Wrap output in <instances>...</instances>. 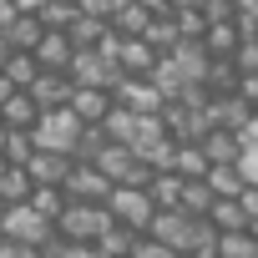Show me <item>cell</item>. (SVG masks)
<instances>
[{
    "label": "cell",
    "mask_w": 258,
    "mask_h": 258,
    "mask_svg": "<svg viewBox=\"0 0 258 258\" xmlns=\"http://www.w3.org/2000/svg\"><path fill=\"white\" fill-rule=\"evenodd\" d=\"M208 233H218L208 218H198V213H187V208H162L157 213V223H152V238H162L167 248H177V253H192Z\"/></svg>",
    "instance_id": "obj_1"
},
{
    "label": "cell",
    "mask_w": 258,
    "mask_h": 258,
    "mask_svg": "<svg viewBox=\"0 0 258 258\" xmlns=\"http://www.w3.org/2000/svg\"><path fill=\"white\" fill-rule=\"evenodd\" d=\"M116 218H111V208L106 203H71L66 213H61V238L66 243H101L106 238V228H111Z\"/></svg>",
    "instance_id": "obj_2"
},
{
    "label": "cell",
    "mask_w": 258,
    "mask_h": 258,
    "mask_svg": "<svg viewBox=\"0 0 258 258\" xmlns=\"http://www.w3.org/2000/svg\"><path fill=\"white\" fill-rule=\"evenodd\" d=\"M0 233H6V238H16V243H31V248H51V243L61 238V228H56L51 218H41L31 203H21V208H6V213H0Z\"/></svg>",
    "instance_id": "obj_3"
},
{
    "label": "cell",
    "mask_w": 258,
    "mask_h": 258,
    "mask_svg": "<svg viewBox=\"0 0 258 258\" xmlns=\"http://www.w3.org/2000/svg\"><path fill=\"white\" fill-rule=\"evenodd\" d=\"M81 137H86V121H81L71 106L46 111V116H41V126H36V147H46V152H71V157H76Z\"/></svg>",
    "instance_id": "obj_4"
},
{
    "label": "cell",
    "mask_w": 258,
    "mask_h": 258,
    "mask_svg": "<svg viewBox=\"0 0 258 258\" xmlns=\"http://www.w3.org/2000/svg\"><path fill=\"white\" fill-rule=\"evenodd\" d=\"M106 208H111V218H116V223L137 228V233H152V223H157V213H162V208H157V198H152L147 187H116Z\"/></svg>",
    "instance_id": "obj_5"
},
{
    "label": "cell",
    "mask_w": 258,
    "mask_h": 258,
    "mask_svg": "<svg viewBox=\"0 0 258 258\" xmlns=\"http://www.w3.org/2000/svg\"><path fill=\"white\" fill-rule=\"evenodd\" d=\"M71 76H76V86H106V91H116V86L126 81L121 61H116V56H106V51H76Z\"/></svg>",
    "instance_id": "obj_6"
},
{
    "label": "cell",
    "mask_w": 258,
    "mask_h": 258,
    "mask_svg": "<svg viewBox=\"0 0 258 258\" xmlns=\"http://www.w3.org/2000/svg\"><path fill=\"white\" fill-rule=\"evenodd\" d=\"M116 106L137 111V116H162L172 101H167V91H162L152 76H126V81L116 86Z\"/></svg>",
    "instance_id": "obj_7"
},
{
    "label": "cell",
    "mask_w": 258,
    "mask_h": 258,
    "mask_svg": "<svg viewBox=\"0 0 258 258\" xmlns=\"http://www.w3.org/2000/svg\"><path fill=\"white\" fill-rule=\"evenodd\" d=\"M111 192H116V182L96 162H76L71 177H66V198L71 203H111Z\"/></svg>",
    "instance_id": "obj_8"
},
{
    "label": "cell",
    "mask_w": 258,
    "mask_h": 258,
    "mask_svg": "<svg viewBox=\"0 0 258 258\" xmlns=\"http://www.w3.org/2000/svg\"><path fill=\"white\" fill-rule=\"evenodd\" d=\"M41 101L31 91H16V86H0V121L11 126V132H36L41 126Z\"/></svg>",
    "instance_id": "obj_9"
},
{
    "label": "cell",
    "mask_w": 258,
    "mask_h": 258,
    "mask_svg": "<svg viewBox=\"0 0 258 258\" xmlns=\"http://www.w3.org/2000/svg\"><path fill=\"white\" fill-rule=\"evenodd\" d=\"M71 111H76L86 126H106V116L116 111V91H106V86H76Z\"/></svg>",
    "instance_id": "obj_10"
},
{
    "label": "cell",
    "mask_w": 258,
    "mask_h": 258,
    "mask_svg": "<svg viewBox=\"0 0 258 258\" xmlns=\"http://www.w3.org/2000/svg\"><path fill=\"white\" fill-rule=\"evenodd\" d=\"M41 61H36V51H6L0 56V86H16V91H31L36 81H41Z\"/></svg>",
    "instance_id": "obj_11"
},
{
    "label": "cell",
    "mask_w": 258,
    "mask_h": 258,
    "mask_svg": "<svg viewBox=\"0 0 258 258\" xmlns=\"http://www.w3.org/2000/svg\"><path fill=\"white\" fill-rule=\"evenodd\" d=\"M31 96L41 101V111H61V106H71V96H76V76H71V71H41V81L31 86Z\"/></svg>",
    "instance_id": "obj_12"
},
{
    "label": "cell",
    "mask_w": 258,
    "mask_h": 258,
    "mask_svg": "<svg viewBox=\"0 0 258 258\" xmlns=\"http://www.w3.org/2000/svg\"><path fill=\"white\" fill-rule=\"evenodd\" d=\"M116 61H121V71H126V76H152V71L162 66V51H157L147 36H132V41H121Z\"/></svg>",
    "instance_id": "obj_13"
},
{
    "label": "cell",
    "mask_w": 258,
    "mask_h": 258,
    "mask_svg": "<svg viewBox=\"0 0 258 258\" xmlns=\"http://www.w3.org/2000/svg\"><path fill=\"white\" fill-rule=\"evenodd\" d=\"M208 111H213V126H228V132H243V126L258 116L253 106H248V96L243 91H228V96H213L208 101Z\"/></svg>",
    "instance_id": "obj_14"
},
{
    "label": "cell",
    "mask_w": 258,
    "mask_h": 258,
    "mask_svg": "<svg viewBox=\"0 0 258 258\" xmlns=\"http://www.w3.org/2000/svg\"><path fill=\"white\" fill-rule=\"evenodd\" d=\"M76 41H71V31H46L41 36V46H36V61L46 66V71H71V61H76Z\"/></svg>",
    "instance_id": "obj_15"
},
{
    "label": "cell",
    "mask_w": 258,
    "mask_h": 258,
    "mask_svg": "<svg viewBox=\"0 0 258 258\" xmlns=\"http://www.w3.org/2000/svg\"><path fill=\"white\" fill-rule=\"evenodd\" d=\"M71 167H76L71 152H46V147H41V152L31 157V177H36V187H66Z\"/></svg>",
    "instance_id": "obj_16"
},
{
    "label": "cell",
    "mask_w": 258,
    "mask_h": 258,
    "mask_svg": "<svg viewBox=\"0 0 258 258\" xmlns=\"http://www.w3.org/2000/svg\"><path fill=\"white\" fill-rule=\"evenodd\" d=\"M203 152L213 157V167H233V162H243L248 142H243V132H228V126H213V132L203 137Z\"/></svg>",
    "instance_id": "obj_17"
},
{
    "label": "cell",
    "mask_w": 258,
    "mask_h": 258,
    "mask_svg": "<svg viewBox=\"0 0 258 258\" xmlns=\"http://www.w3.org/2000/svg\"><path fill=\"white\" fill-rule=\"evenodd\" d=\"M41 36H46V21L41 16H21L11 26H0V46H6V51H36Z\"/></svg>",
    "instance_id": "obj_18"
},
{
    "label": "cell",
    "mask_w": 258,
    "mask_h": 258,
    "mask_svg": "<svg viewBox=\"0 0 258 258\" xmlns=\"http://www.w3.org/2000/svg\"><path fill=\"white\" fill-rule=\"evenodd\" d=\"M31 198H36L31 167H0V203H6V208H21V203H31Z\"/></svg>",
    "instance_id": "obj_19"
},
{
    "label": "cell",
    "mask_w": 258,
    "mask_h": 258,
    "mask_svg": "<svg viewBox=\"0 0 258 258\" xmlns=\"http://www.w3.org/2000/svg\"><path fill=\"white\" fill-rule=\"evenodd\" d=\"M137 162H142V157H137V147H126V142H106V152L96 157V167H101L116 187L132 177V167H137Z\"/></svg>",
    "instance_id": "obj_20"
},
{
    "label": "cell",
    "mask_w": 258,
    "mask_h": 258,
    "mask_svg": "<svg viewBox=\"0 0 258 258\" xmlns=\"http://www.w3.org/2000/svg\"><path fill=\"white\" fill-rule=\"evenodd\" d=\"M208 223H213L218 233H248V228H253V218H248L243 198H218V208L208 213Z\"/></svg>",
    "instance_id": "obj_21"
},
{
    "label": "cell",
    "mask_w": 258,
    "mask_h": 258,
    "mask_svg": "<svg viewBox=\"0 0 258 258\" xmlns=\"http://www.w3.org/2000/svg\"><path fill=\"white\" fill-rule=\"evenodd\" d=\"M157 16L142 6V0H132V6H121L116 16H111V31L121 36V41H132V36H147V26H152Z\"/></svg>",
    "instance_id": "obj_22"
},
{
    "label": "cell",
    "mask_w": 258,
    "mask_h": 258,
    "mask_svg": "<svg viewBox=\"0 0 258 258\" xmlns=\"http://www.w3.org/2000/svg\"><path fill=\"white\" fill-rule=\"evenodd\" d=\"M238 46H243L238 21H213V31H208V51H213L218 61H233V56H238Z\"/></svg>",
    "instance_id": "obj_23"
},
{
    "label": "cell",
    "mask_w": 258,
    "mask_h": 258,
    "mask_svg": "<svg viewBox=\"0 0 258 258\" xmlns=\"http://www.w3.org/2000/svg\"><path fill=\"white\" fill-rule=\"evenodd\" d=\"M0 147H6V167H31V157L41 152L36 132H11V126H6V137H0Z\"/></svg>",
    "instance_id": "obj_24"
},
{
    "label": "cell",
    "mask_w": 258,
    "mask_h": 258,
    "mask_svg": "<svg viewBox=\"0 0 258 258\" xmlns=\"http://www.w3.org/2000/svg\"><path fill=\"white\" fill-rule=\"evenodd\" d=\"M208 182H213V192L218 198H243L253 182H248V172H243V162H233V167H213L208 172Z\"/></svg>",
    "instance_id": "obj_25"
},
{
    "label": "cell",
    "mask_w": 258,
    "mask_h": 258,
    "mask_svg": "<svg viewBox=\"0 0 258 258\" xmlns=\"http://www.w3.org/2000/svg\"><path fill=\"white\" fill-rule=\"evenodd\" d=\"M147 41H152V46H157L162 56H172V51H177V46H182L187 36H182V26H177V16H157V21L147 26Z\"/></svg>",
    "instance_id": "obj_26"
},
{
    "label": "cell",
    "mask_w": 258,
    "mask_h": 258,
    "mask_svg": "<svg viewBox=\"0 0 258 258\" xmlns=\"http://www.w3.org/2000/svg\"><path fill=\"white\" fill-rule=\"evenodd\" d=\"M147 192L157 198V208H182V192H187V177H182V172H157Z\"/></svg>",
    "instance_id": "obj_27"
},
{
    "label": "cell",
    "mask_w": 258,
    "mask_h": 258,
    "mask_svg": "<svg viewBox=\"0 0 258 258\" xmlns=\"http://www.w3.org/2000/svg\"><path fill=\"white\" fill-rule=\"evenodd\" d=\"M137 238H142L137 228H126V223H111V228H106V238H101L96 248H101L106 258H132V248H137Z\"/></svg>",
    "instance_id": "obj_28"
},
{
    "label": "cell",
    "mask_w": 258,
    "mask_h": 258,
    "mask_svg": "<svg viewBox=\"0 0 258 258\" xmlns=\"http://www.w3.org/2000/svg\"><path fill=\"white\" fill-rule=\"evenodd\" d=\"M177 172H182L187 182H198V177L213 172V157L203 152V142H182V152H177Z\"/></svg>",
    "instance_id": "obj_29"
},
{
    "label": "cell",
    "mask_w": 258,
    "mask_h": 258,
    "mask_svg": "<svg viewBox=\"0 0 258 258\" xmlns=\"http://www.w3.org/2000/svg\"><path fill=\"white\" fill-rule=\"evenodd\" d=\"M81 16H86V6H81V0H51L41 21H46V31H71Z\"/></svg>",
    "instance_id": "obj_30"
},
{
    "label": "cell",
    "mask_w": 258,
    "mask_h": 258,
    "mask_svg": "<svg viewBox=\"0 0 258 258\" xmlns=\"http://www.w3.org/2000/svg\"><path fill=\"white\" fill-rule=\"evenodd\" d=\"M182 208H187V213H198V218H208V213L218 208V192H213V182H208V177L187 182V192H182Z\"/></svg>",
    "instance_id": "obj_31"
},
{
    "label": "cell",
    "mask_w": 258,
    "mask_h": 258,
    "mask_svg": "<svg viewBox=\"0 0 258 258\" xmlns=\"http://www.w3.org/2000/svg\"><path fill=\"white\" fill-rule=\"evenodd\" d=\"M132 132H137V111L116 106V111L106 116V137H111V142H126V147H132Z\"/></svg>",
    "instance_id": "obj_32"
},
{
    "label": "cell",
    "mask_w": 258,
    "mask_h": 258,
    "mask_svg": "<svg viewBox=\"0 0 258 258\" xmlns=\"http://www.w3.org/2000/svg\"><path fill=\"white\" fill-rule=\"evenodd\" d=\"M106 126H86V137H81V147H76V162H96L101 152H106Z\"/></svg>",
    "instance_id": "obj_33"
},
{
    "label": "cell",
    "mask_w": 258,
    "mask_h": 258,
    "mask_svg": "<svg viewBox=\"0 0 258 258\" xmlns=\"http://www.w3.org/2000/svg\"><path fill=\"white\" fill-rule=\"evenodd\" d=\"M132 258H182V253H177V248H167L162 238L142 233V238H137V248H132Z\"/></svg>",
    "instance_id": "obj_34"
},
{
    "label": "cell",
    "mask_w": 258,
    "mask_h": 258,
    "mask_svg": "<svg viewBox=\"0 0 258 258\" xmlns=\"http://www.w3.org/2000/svg\"><path fill=\"white\" fill-rule=\"evenodd\" d=\"M233 61H238V71H243V76H258V36H243V46H238V56H233Z\"/></svg>",
    "instance_id": "obj_35"
},
{
    "label": "cell",
    "mask_w": 258,
    "mask_h": 258,
    "mask_svg": "<svg viewBox=\"0 0 258 258\" xmlns=\"http://www.w3.org/2000/svg\"><path fill=\"white\" fill-rule=\"evenodd\" d=\"M0 258H46V253L31 243H16V238H0Z\"/></svg>",
    "instance_id": "obj_36"
},
{
    "label": "cell",
    "mask_w": 258,
    "mask_h": 258,
    "mask_svg": "<svg viewBox=\"0 0 258 258\" xmlns=\"http://www.w3.org/2000/svg\"><path fill=\"white\" fill-rule=\"evenodd\" d=\"M81 6H86L91 16H106V21H111V16H116L121 6H132V0H81Z\"/></svg>",
    "instance_id": "obj_37"
},
{
    "label": "cell",
    "mask_w": 258,
    "mask_h": 258,
    "mask_svg": "<svg viewBox=\"0 0 258 258\" xmlns=\"http://www.w3.org/2000/svg\"><path fill=\"white\" fill-rule=\"evenodd\" d=\"M61 258H106V253H101L96 243H66V248H61Z\"/></svg>",
    "instance_id": "obj_38"
},
{
    "label": "cell",
    "mask_w": 258,
    "mask_h": 258,
    "mask_svg": "<svg viewBox=\"0 0 258 258\" xmlns=\"http://www.w3.org/2000/svg\"><path fill=\"white\" fill-rule=\"evenodd\" d=\"M243 172H248V182H258V142L243 152Z\"/></svg>",
    "instance_id": "obj_39"
},
{
    "label": "cell",
    "mask_w": 258,
    "mask_h": 258,
    "mask_svg": "<svg viewBox=\"0 0 258 258\" xmlns=\"http://www.w3.org/2000/svg\"><path fill=\"white\" fill-rule=\"evenodd\" d=\"M243 208H248V218H253V223H258V182H253V187H248V192H243Z\"/></svg>",
    "instance_id": "obj_40"
},
{
    "label": "cell",
    "mask_w": 258,
    "mask_h": 258,
    "mask_svg": "<svg viewBox=\"0 0 258 258\" xmlns=\"http://www.w3.org/2000/svg\"><path fill=\"white\" fill-rule=\"evenodd\" d=\"M16 6H21L26 16H46V6H51V0H16Z\"/></svg>",
    "instance_id": "obj_41"
}]
</instances>
